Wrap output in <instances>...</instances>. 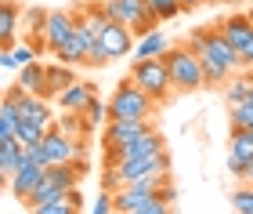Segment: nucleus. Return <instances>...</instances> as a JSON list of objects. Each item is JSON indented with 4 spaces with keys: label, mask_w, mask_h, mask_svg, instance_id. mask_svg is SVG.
Listing matches in <instances>:
<instances>
[{
    "label": "nucleus",
    "mask_w": 253,
    "mask_h": 214,
    "mask_svg": "<svg viewBox=\"0 0 253 214\" xmlns=\"http://www.w3.org/2000/svg\"><path fill=\"white\" fill-rule=\"evenodd\" d=\"M37 214H73L76 211V204L69 200V193H62V196H51L47 204H40V207H33Z\"/></svg>",
    "instance_id": "nucleus-25"
},
{
    "label": "nucleus",
    "mask_w": 253,
    "mask_h": 214,
    "mask_svg": "<svg viewBox=\"0 0 253 214\" xmlns=\"http://www.w3.org/2000/svg\"><path fill=\"white\" fill-rule=\"evenodd\" d=\"M43 171H47V167H43V163H33V160H26V156H22L18 171L11 174V182H7V189H11V196H15V200H22V204H26V196L33 193V189H37V182L43 178Z\"/></svg>",
    "instance_id": "nucleus-11"
},
{
    "label": "nucleus",
    "mask_w": 253,
    "mask_h": 214,
    "mask_svg": "<svg viewBox=\"0 0 253 214\" xmlns=\"http://www.w3.org/2000/svg\"><path fill=\"white\" fill-rule=\"evenodd\" d=\"M232 211L239 214H253V185H243L232 193Z\"/></svg>",
    "instance_id": "nucleus-28"
},
{
    "label": "nucleus",
    "mask_w": 253,
    "mask_h": 214,
    "mask_svg": "<svg viewBox=\"0 0 253 214\" xmlns=\"http://www.w3.org/2000/svg\"><path fill=\"white\" fill-rule=\"evenodd\" d=\"M250 102H253V84H250Z\"/></svg>",
    "instance_id": "nucleus-40"
},
{
    "label": "nucleus",
    "mask_w": 253,
    "mask_h": 214,
    "mask_svg": "<svg viewBox=\"0 0 253 214\" xmlns=\"http://www.w3.org/2000/svg\"><path fill=\"white\" fill-rule=\"evenodd\" d=\"M163 62H167V73H170V84H174L177 95H188V91H199L206 87V76H203V62L188 44L185 48H167L163 51Z\"/></svg>",
    "instance_id": "nucleus-2"
},
{
    "label": "nucleus",
    "mask_w": 253,
    "mask_h": 214,
    "mask_svg": "<svg viewBox=\"0 0 253 214\" xmlns=\"http://www.w3.org/2000/svg\"><path fill=\"white\" fill-rule=\"evenodd\" d=\"M69 200H73V204H76V211H80V207H84V196H80V189H76V185H73V189H69Z\"/></svg>",
    "instance_id": "nucleus-36"
},
{
    "label": "nucleus",
    "mask_w": 253,
    "mask_h": 214,
    "mask_svg": "<svg viewBox=\"0 0 253 214\" xmlns=\"http://www.w3.org/2000/svg\"><path fill=\"white\" fill-rule=\"evenodd\" d=\"M206 4H224V0H206Z\"/></svg>",
    "instance_id": "nucleus-39"
},
{
    "label": "nucleus",
    "mask_w": 253,
    "mask_h": 214,
    "mask_svg": "<svg viewBox=\"0 0 253 214\" xmlns=\"http://www.w3.org/2000/svg\"><path fill=\"white\" fill-rule=\"evenodd\" d=\"M239 54H243V69H253V40H250V44H246V48L239 51Z\"/></svg>",
    "instance_id": "nucleus-34"
},
{
    "label": "nucleus",
    "mask_w": 253,
    "mask_h": 214,
    "mask_svg": "<svg viewBox=\"0 0 253 214\" xmlns=\"http://www.w3.org/2000/svg\"><path fill=\"white\" fill-rule=\"evenodd\" d=\"M224 4H235V0H224Z\"/></svg>",
    "instance_id": "nucleus-41"
},
{
    "label": "nucleus",
    "mask_w": 253,
    "mask_h": 214,
    "mask_svg": "<svg viewBox=\"0 0 253 214\" xmlns=\"http://www.w3.org/2000/svg\"><path fill=\"white\" fill-rule=\"evenodd\" d=\"M105 15L109 18H120L123 26L134 29V37H141V33L156 29V11L148 7V0H105Z\"/></svg>",
    "instance_id": "nucleus-6"
},
{
    "label": "nucleus",
    "mask_w": 253,
    "mask_h": 214,
    "mask_svg": "<svg viewBox=\"0 0 253 214\" xmlns=\"http://www.w3.org/2000/svg\"><path fill=\"white\" fill-rule=\"evenodd\" d=\"M73 29H76V15H69V11H47V22H43V44H47V51L54 54L73 37Z\"/></svg>",
    "instance_id": "nucleus-10"
},
{
    "label": "nucleus",
    "mask_w": 253,
    "mask_h": 214,
    "mask_svg": "<svg viewBox=\"0 0 253 214\" xmlns=\"http://www.w3.org/2000/svg\"><path fill=\"white\" fill-rule=\"evenodd\" d=\"M170 204L152 189H137V185H120L112 193V214H167Z\"/></svg>",
    "instance_id": "nucleus-5"
},
{
    "label": "nucleus",
    "mask_w": 253,
    "mask_h": 214,
    "mask_svg": "<svg viewBox=\"0 0 253 214\" xmlns=\"http://www.w3.org/2000/svg\"><path fill=\"white\" fill-rule=\"evenodd\" d=\"M130 80L141 87V91L152 98L156 106H163L167 98L174 95V84H170V73H167L163 54H159V58H134V65H130Z\"/></svg>",
    "instance_id": "nucleus-3"
},
{
    "label": "nucleus",
    "mask_w": 253,
    "mask_h": 214,
    "mask_svg": "<svg viewBox=\"0 0 253 214\" xmlns=\"http://www.w3.org/2000/svg\"><path fill=\"white\" fill-rule=\"evenodd\" d=\"M152 109H156V102L130 80V76L120 80V87L109 98V120H148Z\"/></svg>",
    "instance_id": "nucleus-4"
},
{
    "label": "nucleus",
    "mask_w": 253,
    "mask_h": 214,
    "mask_svg": "<svg viewBox=\"0 0 253 214\" xmlns=\"http://www.w3.org/2000/svg\"><path fill=\"white\" fill-rule=\"evenodd\" d=\"M18 84L26 87V91H33V95L43 98V87H47V65L33 58L29 65H22V69H18Z\"/></svg>",
    "instance_id": "nucleus-18"
},
{
    "label": "nucleus",
    "mask_w": 253,
    "mask_h": 214,
    "mask_svg": "<svg viewBox=\"0 0 253 214\" xmlns=\"http://www.w3.org/2000/svg\"><path fill=\"white\" fill-rule=\"evenodd\" d=\"M253 127V102H235L232 106V131H250Z\"/></svg>",
    "instance_id": "nucleus-24"
},
{
    "label": "nucleus",
    "mask_w": 253,
    "mask_h": 214,
    "mask_svg": "<svg viewBox=\"0 0 253 214\" xmlns=\"http://www.w3.org/2000/svg\"><path fill=\"white\" fill-rule=\"evenodd\" d=\"M109 62H112V58H109V51L101 48V40H94V44L87 48V58H84V65H94V69H98V65H109Z\"/></svg>",
    "instance_id": "nucleus-30"
},
{
    "label": "nucleus",
    "mask_w": 253,
    "mask_h": 214,
    "mask_svg": "<svg viewBox=\"0 0 253 214\" xmlns=\"http://www.w3.org/2000/svg\"><path fill=\"white\" fill-rule=\"evenodd\" d=\"M246 4H253V0H246Z\"/></svg>",
    "instance_id": "nucleus-43"
},
{
    "label": "nucleus",
    "mask_w": 253,
    "mask_h": 214,
    "mask_svg": "<svg viewBox=\"0 0 253 214\" xmlns=\"http://www.w3.org/2000/svg\"><path fill=\"white\" fill-rule=\"evenodd\" d=\"M148 127H152L148 120H109V123H105V149H112V145H123V142L137 138V134L148 131Z\"/></svg>",
    "instance_id": "nucleus-14"
},
{
    "label": "nucleus",
    "mask_w": 253,
    "mask_h": 214,
    "mask_svg": "<svg viewBox=\"0 0 253 214\" xmlns=\"http://www.w3.org/2000/svg\"><path fill=\"white\" fill-rule=\"evenodd\" d=\"M163 149H167L163 134H156L152 127H148V131H141V134L130 138V142L112 145V149H109V160H134V156H152V153H163Z\"/></svg>",
    "instance_id": "nucleus-9"
},
{
    "label": "nucleus",
    "mask_w": 253,
    "mask_h": 214,
    "mask_svg": "<svg viewBox=\"0 0 253 214\" xmlns=\"http://www.w3.org/2000/svg\"><path fill=\"white\" fill-rule=\"evenodd\" d=\"M18 26H22V7L15 0H0V48H15Z\"/></svg>",
    "instance_id": "nucleus-16"
},
{
    "label": "nucleus",
    "mask_w": 253,
    "mask_h": 214,
    "mask_svg": "<svg viewBox=\"0 0 253 214\" xmlns=\"http://www.w3.org/2000/svg\"><path fill=\"white\" fill-rule=\"evenodd\" d=\"M94 40H98V37H90L84 22H76L73 37H69V40L62 44V48L54 51V58H58V62H65V65H80V62L87 58V48H90V44H94Z\"/></svg>",
    "instance_id": "nucleus-12"
},
{
    "label": "nucleus",
    "mask_w": 253,
    "mask_h": 214,
    "mask_svg": "<svg viewBox=\"0 0 253 214\" xmlns=\"http://www.w3.org/2000/svg\"><path fill=\"white\" fill-rule=\"evenodd\" d=\"M148 7L156 11V18H159V22H170V18L185 15V7H181V0H148Z\"/></svg>",
    "instance_id": "nucleus-26"
},
{
    "label": "nucleus",
    "mask_w": 253,
    "mask_h": 214,
    "mask_svg": "<svg viewBox=\"0 0 253 214\" xmlns=\"http://www.w3.org/2000/svg\"><path fill=\"white\" fill-rule=\"evenodd\" d=\"M98 40H101V48L109 51V58H112V62H116V58H126V54H134V44H137L134 29H130V26H123L120 18H109Z\"/></svg>",
    "instance_id": "nucleus-8"
},
{
    "label": "nucleus",
    "mask_w": 253,
    "mask_h": 214,
    "mask_svg": "<svg viewBox=\"0 0 253 214\" xmlns=\"http://www.w3.org/2000/svg\"><path fill=\"white\" fill-rule=\"evenodd\" d=\"M217 29L224 33V40L232 44L235 51H243L246 44L253 40V22H250V15H232V18H224Z\"/></svg>",
    "instance_id": "nucleus-15"
},
{
    "label": "nucleus",
    "mask_w": 253,
    "mask_h": 214,
    "mask_svg": "<svg viewBox=\"0 0 253 214\" xmlns=\"http://www.w3.org/2000/svg\"><path fill=\"white\" fill-rule=\"evenodd\" d=\"M22 22H26V29H29V33H37V37H43V22H47V11H40V7H29V11H26V18H22Z\"/></svg>",
    "instance_id": "nucleus-29"
},
{
    "label": "nucleus",
    "mask_w": 253,
    "mask_h": 214,
    "mask_svg": "<svg viewBox=\"0 0 253 214\" xmlns=\"http://www.w3.org/2000/svg\"><path fill=\"white\" fill-rule=\"evenodd\" d=\"M188 48L199 54L203 62H213V65H221L224 73H243V54H239L232 44L224 40V33L221 29H195L192 37H188Z\"/></svg>",
    "instance_id": "nucleus-1"
},
{
    "label": "nucleus",
    "mask_w": 253,
    "mask_h": 214,
    "mask_svg": "<svg viewBox=\"0 0 253 214\" xmlns=\"http://www.w3.org/2000/svg\"><path fill=\"white\" fill-rule=\"evenodd\" d=\"M250 22H253V11H250Z\"/></svg>",
    "instance_id": "nucleus-42"
},
{
    "label": "nucleus",
    "mask_w": 253,
    "mask_h": 214,
    "mask_svg": "<svg viewBox=\"0 0 253 214\" xmlns=\"http://www.w3.org/2000/svg\"><path fill=\"white\" fill-rule=\"evenodd\" d=\"M239 178H243L246 185H253V160H246V163H243V171H239Z\"/></svg>",
    "instance_id": "nucleus-35"
},
{
    "label": "nucleus",
    "mask_w": 253,
    "mask_h": 214,
    "mask_svg": "<svg viewBox=\"0 0 253 214\" xmlns=\"http://www.w3.org/2000/svg\"><path fill=\"white\" fill-rule=\"evenodd\" d=\"M90 211H94V214H112V189H101L98 200L90 204Z\"/></svg>",
    "instance_id": "nucleus-31"
},
{
    "label": "nucleus",
    "mask_w": 253,
    "mask_h": 214,
    "mask_svg": "<svg viewBox=\"0 0 253 214\" xmlns=\"http://www.w3.org/2000/svg\"><path fill=\"white\" fill-rule=\"evenodd\" d=\"M206 4V0H181V7H185V11H195V7H203Z\"/></svg>",
    "instance_id": "nucleus-37"
},
{
    "label": "nucleus",
    "mask_w": 253,
    "mask_h": 214,
    "mask_svg": "<svg viewBox=\"0 0 253 214\" xmlns=\"http://www.w3.org/2000/svg\"><path fill=\"white\" fill-rule=\"evenodd\" d=\"M167 48H170V44H167V37H163V29H148V33H141L137 44H134V58H159Z\"/></svg>",
    "instance_id": "nucleus-17"
},
{
    "label": "nucleus",
    "mask_w": 253,
    "mask_h": 214,
    "mask_svg": "<svg viewBox=\"0 0 253 214\" xmlns=\"http://www.w3.org/2000/svg\"><path fill=\"white\" fill-rule=\"evenodd\" d=\"M90 98H94V84L90 80H73L69 87H62V91L54 95V102H58V109H65V112H80Z\"/></svg>",
    "instance_id": "nucleus-13"
},
{
    "label": "nucleus",
    "mask_w": 253,
    "mask_h": 214,
    "mask_svg": "<svg viewBox=\"0 0 253 214\" xmlns=\"http://www.w3.org/2000/svg\"><path fill=\"white\" fill-rule=\"evenodd\" d=\"M76 76H73V65H65V62H51L47 65V87H43V98H54L62 91V87H69Z\"/></svg>",
    "instance_id": "nucleus-19"
},
{
    "label": "nucleus",
    "mask_w": 253,
    "mask_h": 214,
    "mask_svg": "<svg viewBox=\"0 0 253 214\" xmlns=\"http://www.w3.org/2000/svg\"><path fill=\"white\" fill-rule=\"evenodd\" d=\"M80 112H84L87 127H98V123H101V120L109 116V106H101V102H98V95H94V98H90V102H87L84 109H80Z\"/></svg>",
    "instance_id": "nucleus-27"
},
{
    "label": "nucleus",
    "mask_w": 253,
    "mask_h": 214,
    "mask_svg": "<svg viewBox=\"0 0 253 214\" xmlns=\"http://www.w3.org/2000/svg\"><path fill=\"white\" fill-rule=\"evenodd\" d=\"M228 153L239 156V160H253V134L250 131H232V145H228Z\"/></svg>",
    "instance_id": "nucleus-22"
},
{
    "label": "nucleus",
    "mask_w": 253,
    "mask_h": 214,
    "mask_svg": "<svg viewBox=\"0 0 253 214\" xmlns=\"http://www.w3.org/2000/svg\"><path fill=\"white\" fill-rule=\"evenodd\" d=\"M250 84H253V73H243V76H232L224 84V102L235 106V102H246L250 98Z\"/></svg>",
    "instance_id": "nucleus-20"
},
{
    "label": "nucleus",
    "mask_w": 253,
    "mask_h": 214,
    "mask_svg": "<svg viewBox=\"0 0 253 214\" xmlns=\"http://www.w3.org/2000/svg\"><path fill=\"white\" fill-rule=\"evenodd\" d=\"M43 153H47V163H73V160H84V145L80 138H73L69 131H62L58 123L47 127L43 134Z\"/></svg>",
    "instance_id": "nucleus-7"
},
{
    "label": "nucleus",
    "mask_w": 253,
    "mask_h": 214,
    "mask_svg": "<svg viewBox=\"0 0 253 214\" xmlns=\"http://www.w3.org/2000/svg\"><path fill=\"white\" fill-rule=\"evenodd\" d=\"M7 182H11V174L4 171V167H0V193H4V189H7Z\"/></svg>",
    "instance_id": "nucleus-38"
},
{
    "label": "nucleus",
    "mask_w": 253,
    "mask_h": 214,
    "mask_svg": "<svg viewBox=\"0 0 253 214\" xmlns=\"http://www.w3.org/2000/svg\"><path fill=\"white\" fill-rule=\"evenodd\" d=\"M22 163V142L18 138H4L0 142V167H4L7 174H15Z\"/></svg>",
    "instance_id": "nucleus-21"
},
{
    "label": "nucleus",
    "mask_w": 253,
    "mask_h": 214,
    "mask_svg": "<svg viewBox=\"0 0 253 214\" xmlns=\"http://www.w3.org/2000/svg\"><path fill=\"white\" fill-rule=\"evenodd\" d=\"M11 51H15V62H18V69H22V65H29L33 58H37V54H33V48H11Z\"/></svg>",
    "instance_id": "nucleus-32"
},
{
    "label": "nucleus",
    "mask_w": 253,
    "mask_h": 214,
    "mask_svg": "<svg viewBox=\"0 0 253 214\" xmlns=\"http://www.w3.org/2000/svg\"><path fill=\"white\" fill-rule=\"evenodd\" d=\"M0 69H18L15 51H11V48H0Z\"/></svg>",
    "instance_id": "nucleus-33"
},
{
    "label": "nucleus",
    "mask_w": 253,
    "mask_h": 214,
    "mask_svg": "<svg viewBox=\"0 0 253 214\" xmlns=\"http://www.w3.org/2000/svg\"><path fill=\"white\" fill-rule=\"evenodd\" d=\"M43 134H47V127H43V123L18 120V134H15V138H18L22 145H37V142H43Z\"/></svg>",
    "instance_id": "nucleus-23"
}]
</instances>
